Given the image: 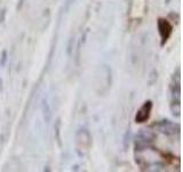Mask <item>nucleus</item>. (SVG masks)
Masks as SVG:
<instances>
[{
    "instance_id": "f257e3e1",
    "label": "nucleus",
    "mask_w": 183,
    "mask_h": 172,
    "mask_svg": "<svg viewBox=\"0 0 183 172\" xmlns=\"http://www.w3.org/2000/svg\"><path fill=\"white\" fill-rule=\"evenodd\" d=\"M135 161L143 170L174 171L180 168V132L159 122L143 130L135 141Z\"/></svg>"
}]
</instances>
